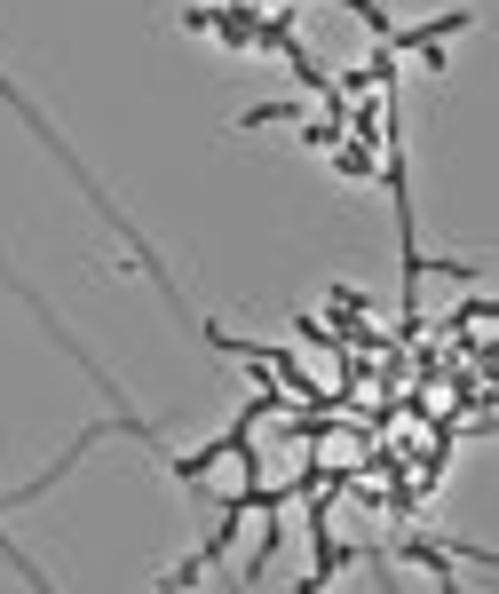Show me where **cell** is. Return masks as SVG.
Wrapping results in <instances>:
<instances>
[{
  "label": "cell",
  "instance_id": "cell-2",
  "mask_svg": "<svg viewBox=\"0 0 499 594\" xmlns=\"http://www.w3.org/2000/svg\"><path fill=\"white\" fill-rule=\"evenodd\" d=\"M278 119H301V103H254V111H238V127H278Z\"/></svg>",
  "mask_w": 499,
  "mask_h": 594
},
{
  "label": "cell",
  "instance_id": "cell-1",
  "mask_svg": "<svg viewBox=\"0 0 499 594\" xmlns=\"http://www.w3.org/2000/svg\"><path fill=\"white\" fill-rule=\"evenodd\" d=\"M325 159H333L341 175H381V151H365V143H333Z\"/></svg>",
  "mask_w": 499,
  "mask_h": 594
}]
</instances>
